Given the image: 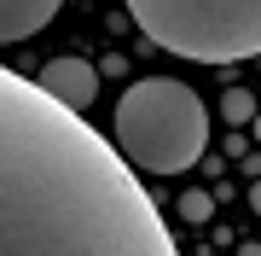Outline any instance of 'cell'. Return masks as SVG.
Returning <instances> with one entry per match:
<instances>
[{
    "label": "cell",
    "mask_w": 261,
    "mask_h": 256,
    "mask_svg": "<svg viewBox=\"0 0 261 256\" xmlns=\"http://www.w3.org/2000/svg\"><path fill=\"white\" fill-rule=\"evenodd\" d=\"M0 256H180L157 198L87 117L0 64Z\"/></svg>",
    "instance_id": "1"
},
{
    "label": "cell",
    "mask_w": 261,
    "mask_h": 256,
    "mask_svg": "<svg viewBox=\"0 0 261 256\" xmlns=\"http://www.w3.org/2000/svg\"><path fill=\"white\" fill-rule=\"evenodd\" d=\"M111 152L134 175H180L209 152V111L186 82L174 76H140L122 87L116 123H111Z\"/></svg>",
    "instance_id": "2"
},
{
    "label": "cell",
    "mask_w": 261,
    "mask_h": 256,
    "mask_svg": "<svg viewBox=\"0 0 261 256\" xmlns=\"http://www.w3.org/2000/svg\"><path fill=\"white\" fill-rule=\"evenodd\" d=\"M128 18L174 58L197 64L261 58V0H128Z\"/></svg>",
    "instance_id": "3"
},
{
    "label": "cell",
    "mask_w": 261,
    "mask_h": 256,
    "mask_svg": "<svg viewBox=\"0 0 261 256\" xmlns=\"http://www.w3.org/2000/svg\"><path fill=\"white\" fill-rule=\"evenodd\" d=\"M35 87L58 105V111L87 117V105H93V94H99V70L87 64V58H53V64L35 76Z\"/></svg>",
    "instance_id": "4"
},
{
    "label": "cell",
    "mask_w": 261,
    "mask_h": 256,
    "mask_svg": "<svg viewBox=\"0 0 261 256\" xmlns=\"http://www.w3.org/2000/svg\"><path fill=\"white\" fill-rule=\"evenodd\" d=\"M64 0H0V41H29L35 29L53 24Z\"/></svg>",
    "instance_id": "5"
},
{
    "label": "cell",
    "mask_w": 261,
    "mask_h": 256,
    "mask_svg": "<svg viewBox=\"0 0 261 256\" xmlns=\"http://www.w3.org/2000/svg\"><path fill=\"white\" fill-rule=\"evenodd\" d=\"M226 123H255V99L244 94V87H232V94H226Z\"/></svg>",
    "instance_id": "6"
},
{
    "label": "cell",
    "mask_w": 261,
    "mask_h": 256,
    "mask_svg": "<svg viewBox=\"0 0 261 256\" xmlns=\"http://www.w3.org/2000/svg\"><path fill=\"white\" fill-rule=\"evenodd\" d=\"M180 216H192V221H209V192H186V198H180Z\"/></svg>",
    "instance_id": "7"
},
{
    "label": "cell",
    "mask_w": 261,
    "mask_h": 256,
    "mask_svg": "<svg viewBox=\"0 0 261 256\" xmlns=\"http://www.w3.org/2000/svg\"><path fill=\"white\" fill-rule=\"evenodd\" d=\"M250 204H255V216H261V180H255V187H250Z\"/></svg>",
    "instance_id": "8"
},
{
    "label": "cell",
    "mask_w": 261,
    "mask_h": 256,
    "mask_svg": "<svg viewBox=\"0 0 261 256\" xmlns=\"http://www.w3.org/2000/svg\"><path fill=\"white\" fill-rule=\"evenodd\" d=\"M255 140H261V111H255Z\"/></svg>",
    "instance_id": "9"
}]
</instances>
